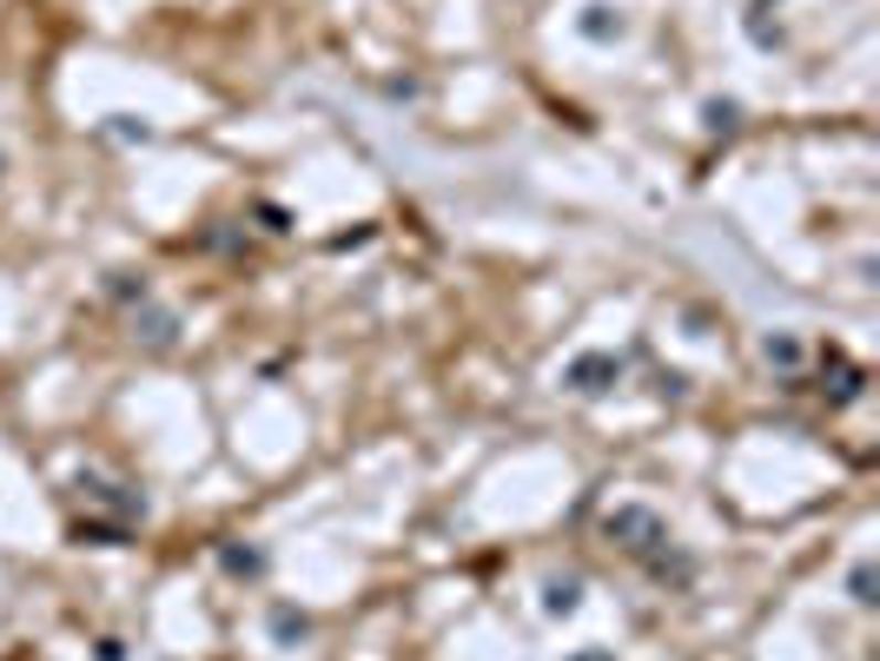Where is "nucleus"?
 Instances as JSON below:
<instances>
[{
	"label": "nucleus",
	"instance_id": "9",
	"mask_svg": "<svg viewBox=\"0 0 880 661\" xmlns=\"http://www.w3.org/2000/svg\"><path fill=\"white\" fill-rule=\"evenodd\" d=\"M848 589H855V603L868 609V603H874V569H855V576H848Z\"/></svg>",
	"mask_w": 880,
	"mask_h": 661
},
{
	"label": "nucleus",
	"instance_id": "3",
	"mask_svg": "<svg viewBox=\"0 0 880 661\" xmlns=\"http://www.w3.org/2000/svg\"><path fill=\"white\" fill-rule=\"evenodd\" d=\"M576 603H583V583H576V576L543 583V609H550V616H576Z\"/></svg>",
	"mask_w": 880,
	"mask_h": 661
},
{
	"label": "nucleus",
	"instance_id": "10",
	"mask_svg": "<svg viewBox=\"0 0 880 661\" xmlns=\"http://www.w3.org/2000/svg\"><path fill=\"white\" fill-rule=\"evenodd\" d=\"M576 661H609V655H603V649H590V655H576Z\"/></svg>",
	"mask_w": 880,
	"mask_h": 661
},
{
	"label": "nucleus",
	"instance_id": "6",
	"mask_svg": "<svg viewBox=\"0 0 880 661\" xmlns=\"http://www.w3.org/2000/svg\"><path fill=\"white\" fill-rule=\"evenodd\" d=\"M702 119H709V132H735V126H742V106H735V99H709Z\"/></svg>",
	"mask_w": 880,
	"mask_h": 661
},
{
	"label": "nucleus",
	"instance_id": "5",
	"mask_svg": "<svg viewBox=\"0 0 880 661\" xmlns=\"http://www.w3.org/2000/svg\"><path fill=\"white\" fill-rule=\"evenodd\" d=\"M219 563H225L232 576H265V556H258V550H238V543H225Z\"/></svg>",
	"mask_w": 880,
	"mask_h": 661
},
{
	"label": "nucleus",
	"instance_id": "8",
	"mask_svg": "<svg viewBox=\"0 0 880 661\" xmlns=\"http://www.w3.org/2000/svg\"><path fill=\"white\" fill-rule=\"evenodd\" d=\"M79 543H126V523H79Z\"/></svg>",
	"mask_w": 880,
	"mask_h": 661
},
{
	"label": "nucleus",
	"instance_id": "7",
	"mask_svg": "<svg viewBox=\"0 0 880 661\" xmlns=\"http://www.w3.org/2000/svg\"><path fill=\"white\" fill-rule=\"evenodd\" d=\"M305 629H311V622H305L298 609H272V636H278V642H305Z\"/></svg>",
	"mask_w": 880,
	"mask_h": 661
},
{
	"label": "nucleus",
	"instance_id": "2",
	"mask_svg": "<svg viewBox=\"0 0 880 661\" xmlns=\"http://www.w3.org/2000/svg\"><path fill=\"white\" fill-rule=\"evenodd\" d=\"M563 384H570V391H583V397H603V391H616V384H623V358H616V351H583V358L563 371Z\"/></svg>",
	"mask_w": 880,
	"mask_h": 661
},
{
	"label": "nucleus",
	"instance_id": "1",
	"mask_svg": "<svg viewBox=\"0 0 880 661\" xmlns=\"http://www.w3.org/2000/svg\"><path fill=\"white\" fill-rule=\"evenodd\" d=\"M603 536H609L616 550H629V556H662L669 523H662L656 510H643V503H616V510L603 516Z\"/></svg>",
	"mask_w": 880,
	"mask_h": 661
},
{
	"label": "nucleus",
	"instance_id": "4",
	"mask_svg": "<svg viewBox=\"0 0 880 661\" xmlns=\"http://www.w3.org/2000/svg\"><path fill=\"white\" fill-rule=\"evenodd\" d=\"M576 26H583V40H616V33H623V13H616V7H583Z\"/></svg>",
	"mask_w": 880,
	"mask_h": 661
}]
</instances>
